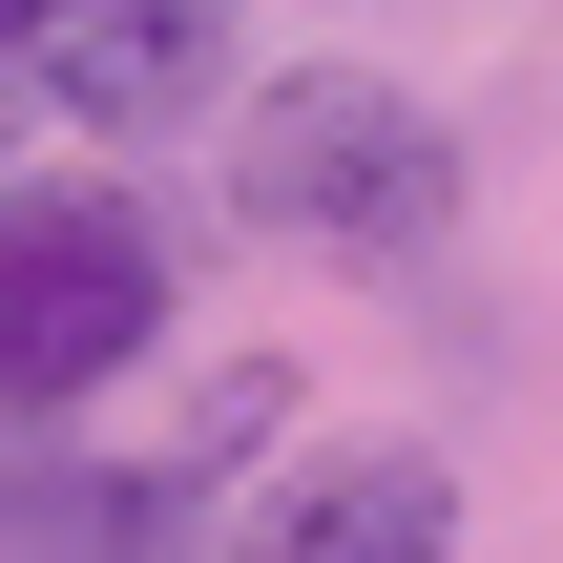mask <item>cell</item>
Masks as SVG:
<instances>
[{"label": "cell", "instance_id": "277c9868", "mask_svg": "<svg viewBox=\"0 0 563 563\" xmlns=\"http://www.w3.org/2000/svg\"><path fill=\"white\" fill-rule=\"evenodd\" d=\"M209 563H460L439 439H292L251 501H209Z\"/></svg>", "mask_w": 563, "mask_h": 563}, {"label": "cell", "instance_id": "7a4b0ae2", "mask_svg": "<svg viewBox=\"0 0 563 563\" xmlns=\"http://www.w3.org/2000/svg\"><path fill=\"white\" fill-rule=\"evenodd\" d=\"M230 209L292 251L418 272V251H460V125L397 63H272V84H230Z\"/></svg>", "mask_w": 563, "mask_h": 563}, {"label": "cell", "instance_id": "6da1fadb", "mask_svg": "<svg viewBox=\"0 0 563 563\" xmlns=\"http://www.w3.org/2000/svg\"><path fill=\"white\" fill-rule=\"evenodd\" d=\"M167 313H188V251H167V209L84 146H0V439H63L84 397H125L146 355H167Z\"/></svg>", "mask_w": 563, "mask_h": 563}, {"label": "cell", "instance_id": "3957f363", "mask_svg": "<svg viewBox=\"0 0 563 563\" xmlns=\"http://www.w3.org/2000/svg\"><path fill=\"white\" fill-rule=\"evenodd\" d=\"M251 84V0H0V146H167Z\"/></svg>", "mask_w": 563, "mask_h": 563}, {"label": "cell", "instance_id": "5b68a950", "mask_svg": "<svg viewBox=\"0 0 563 563\" xmlns=\"http://www.w3.org/2000/svg\"><path fill=\"white\" fill-rule=\"evenodd\" d=\"M0 563H209V481L167 439H21L0 460Z\"/></svg>", "mask_w": 563, "mask_h": 563}]
</instances>
